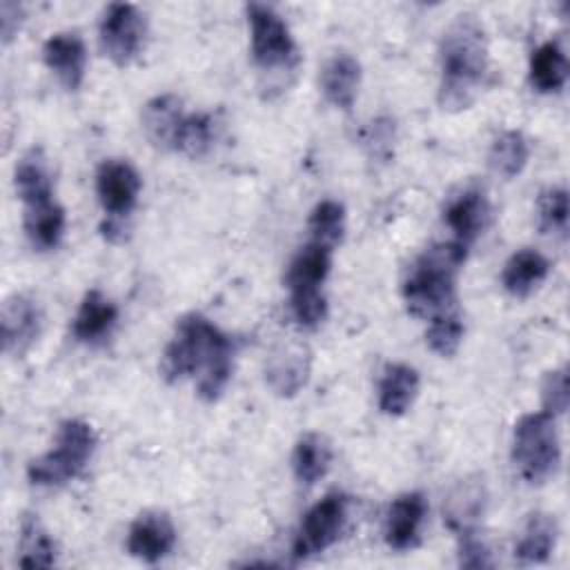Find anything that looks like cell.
Here are the masks:
<instances>
[{
	"mask_svg": "<svg viewBox=\"0 0 570 570\" xmlns=\"http://www.w3.org/2000/svg\"><path fill=\"white\" fill-rule=\"evenodd\" d=\"M232 363V338L205 316L187 314L178 321L176 332L163 352L160 372L167 383L191 376L198 396L216 401L229 383Z\"/></svg>",
	"mask_w": 570,
	"mask_h": 570,
	"instance_id": "1",
	"label": "cell"
},
{
	"mask_svg": "<svg viewBox=\"0 0 570 570\" xmlns=\"http://www.w3.org/2000/svg\"><path fill=\"white\" fill-rule=\"evenodd\" d=\"M439 62L441 109L452 114L468 109L479 98L490 69L488 36L476 16L461 13L450 22L439 45Z\"/></svg>",
	"mask_w": 570,
	"mask_h": 570,
	"instance_id": "2",
	"label": "cell"
},
{
	"mask_svg": "<svg viewBox=\"0 0 570 570\" xmlns=\"http://www.w3.org/2000/svg\"><path fill=\"white\" fill-rule=\"evenodd\" d=\"M468 247L448 240L428 247L414 258L403 278V301L419 318H434L456 303V278L465 263Z\"/></svg>",
	"mask_w": 570,
	"mask_h": 570,
	"instance_id": "3",
	"label": "cell"
},
{
	"mask_svg": "<svg viewBox=\"0 0 570 570\" xmlns=\"http://www.w3.org/2000/svg\"><path fill=\"white\" fill-rule=\"evenodd\" d=\"M252 38V58L267 87L283 89L294 78L301 56L285 20L274 7L263 2H249L245 7Z\"/></svg>",
	"mask_w": 570,
	"mask_h": 570,
	"instance_id": "4",
	"label": "cell"
},
{
	"mask_svg": "<svg viewBox=\"0 0 570 570\" xmlns=\"http://www.w3.org/2000/svg\"><path fill=\"white\" fill-rule=\"evenodd\" d=\"M96 432L82 419H67L60 423L56 445L42 456L33 459L27 468V476L33 485H65L76 479L89 463L96 450Z\"/></svg>",
	"mask_w": 570,
	"mask_h": 570,
	"instance_id": "5",
	"label": "cell"
},
{
	"mask_svg": "<svg viewBox=\"0 0 570 570\" xmlns=\"http://www.w3.org/2000/svg\"><path fill=\"white\" fill-rule=\"evenodd\" d=\"M561 459L554 416L548 412L523 414L514 423L512 463L528 483H543L554 474Z\"/></svg>",
	"mask_w": 570,
	"mask_h": 570,
	"instance_id": "6",
	"label": "cell"
},
{
	"mask_svg": "<svg viewBox=\"0 0 570 570\" xmlns=\"http://www.w3.org/2000/svg\"><path fill=\"white\" fill-rule=\"evenodd\" d=\"M347 503L345 494L330 492L305 512L292 548L296 559L314 557L338 541L347 521Z\"/></svg>",
	"mask_w": 570,
	"mask_h": 570,
	"instance_id": "7",
	"label": "cell"
},
{
	"mask_svg": "<svg viewBox=\"0 0 570 570\" xmlns=\"http://www.w3.org/2000/svg\"><path fill=\"white\" fill-rule=\"evenodd\" d=\"M98 40L114 65H129L145 42V20L140 11L129 2H111L100 18Z\"/></svg>",
	"mask_w": 570,
	"mask_h": 570,
	"instance_id": "8",
	"label": "cell"
},
{
	"mask_svg": "<svg viewBox=\"0 0 570 570\" xmlns=\"http://www.w3.org/2000/svg\"><path fill=\"white\" fill-rule=\"evenodd\" d=\"M96 191L98 200L109 216L107 220L125 223L134 212L140 194V176L131 163L120 158H109L100 163L96 171Z\"/></svg>",
	"mask_w": 570,
	"mask_h": 570,
	"instance_id": "9",
	"label": "cell"
},
{
	"mask_svg": "<svg viewBox=\"0 0 570 570\" xmlns=\"http://www.w3.org/2000/svg\"><path fill=\"white\" fill-rule=\"evenodd\" d=\"M42 312L27 294H13L2 303L0 338L4 354H22L40 334Z\"/></svg>",
	"mask_w": 570,
	"mask_h": 570,
	"instance_id": "10",
	"label": "cell"
},
{
	"mask_svg": "<svg viewBox=\"0 0 570 570\" xmlns=\"http://www.w3.org/2000/svg\"><path fill=\"white\" fill-rule=\"evenodd\" d=\"M176 543V528L165 512L147 510L134 519L127 532V550L131 557L156 563L171 552Z\"/></svg>",
	"mask_w": 570,
	"mask_h": 570,
	"instance_id": "11",
	"label": "cell"
},
{
	"mask_svg": "<svg viewBox=\"0 0 570 570\" xmlns=\"http://www.w3.org/2000/svg\"><path fill=\"white\" fill-rule=\"evenodd\" d=\"M443 218L452 229L454 240L470 247L481 236L490 218V203L485 191L479 187H465L454 198H450Z\"/></svg>",
	"mask_w": 570,
	"mask_h": 570,
	"instance_id": "12",
	"label": "cell"
},
{
	"mask_svg": "<svg viewBox=\"0 0 570 570\" xmlns=\"http://www.w3.org/2000/svg\"><path fill=\"white\" fill-rule=\"evenodd\" d=\"M425 497L421 492L399 494L385 517V541L392 550H412L421 541L425 519Z\"/></svg>",
	"mask_w": 570,
	"mask_h": 570,
	"instance_id": "13",
	"label": "cell"
},
{
	"mask_svg": "<svg viewBox=\"0 0 570 570\" xmlns=\"http://www.w3.org/2000/svg\"><path fill=\"white\" fill-rule=\"evenodd\" d=\"M42 60L56 73L58 82L65 89L76 91L82 85L87 51H85V42L78 33L62 31V33H53L51 38H47V42L42 47Z\"/></svg>",
	"mask_w": 570,
	"mask_h": 570,
	"instance_id": "14",
	"label": "cell"
},
{
	"mask_svg": "<svg viewBox=\"0 0 570 570\" xmlns=\"http://www.w3.org/2000/svg\"><path fill=\"white\" fill-rule=\"evenodd\" d=\"M183 102L174 94L154 96L142 107V129L147 140L158 149H171L176 145L178 129L185 120Z\"/></svg>",
	"mask_w": 570,
	"mask_h": 570,
	"instance_id": "15",
	"label": "cell"
},
{
	"mask_svg": "<svg viewBox=\"0 0 570 570\" xmlns=\"http://www.w3.org/2000/svg\"><path fill=\"white\" fill-rule=\"evenodd\" d=\"M116 321H118V307L100 289H89L82 296L80 307L73 316L71 332L76 341L94 345L105 341L111 334Z\"/></svg>",
	"mask_w": 570,
	"mask_h": 570,
	"instance_id": "16",
	"label": "cell"
},
{
	"mask_svg": "<svg viewBox=\"0 0 570 570\" xmlns=\"http://www.w3.org/2000/svg\"><path fill=\"white\" fill-rule=\"evenodd\" d=\"M361 85V65L352 53H334L321 71V89L327 102L350 111Z\"/></svg>",
	"mask_w": 570,
	"mask_h": 570,
	"instance_id": "17",
	"label": "cell"
},
{
	"mask_svg": "<svg viewBox=\"0 0 570 570\" xmlns=\"http://www.w3.org/2000/svg\"><path fill=\"white\" fill-rule=\"evenodd\" d=\"M548 272H550L548 258L532 247H523L514 252L503 265L501 283L508 294L517 298H525L546 281Z\"/></svg>",
	"mask_w": 570,
	"mask_h": 570,
	"instance_id": "18",
	"label": "cell"
},
{
	"mask_svg": "<svg viewBox=\"0 0 570 570\" xmlns=\"http://www.w3.org/2000/svg\"><path fill=\"white\" fill-rule=\"evenodd\" d=\"M416 392L419 372L405 363H390L379 381V410L387 416H401L410 410Z\"/></svg>",
	"mask_w": 570,
	"mask_h": 570,
	"instance_id": "19",
	"label": "cell"
},
{
	"mask_svg": "<svg viewBox=\"0 0 570 570\" xmlns=\"http://www.w3.org/2000/svg\"><path fill=\"white\" fill-rule=\"evenodd\" d=\"M22 225L33 249H53L65 232V209L53 198L24 205Z\"/></svg>",
	"mask_w": 570,
	"mask_h": 570,
	"instance_id": "20",
	"label": "cell"
},
{
	"mask_svg": "<svg viewBox=\"0 0 570 570\" xmlns=\"http://www.w3.org/2000/svg\"><path fill=\"white\" fill-rule=\"evenodd\" d=\"M13 185L16 194L20 196L22 205L40 203L53 198V183L51 171L45 158V151L40 147L29 149L13 169Z\"/></svg>",
	"mask_w": 570,
	"mask_h": 570,
	"instance_id": "21",
	"label": "cell"
},
{
	"mask_svg": "<svg viewBox=\"0 0 570 570\" xmlns=\"http://www.w3.org/2000/svg\"><path fill=\"white\" fill-rule=\"evenodd\" d=\"M309 372V356L303 352V347H283L281 352H274L265 367V379L269 387L278 396H294L307 381Z\"/></svg>",
	"mask_w": 570,
	"mask_h": 570,
	"instance_id": "22",
	"label": "cell"
},
{
	"mask_svg": "<svg viewBox=\"0 0 570 570\" xmlns=\"http://www.w3.org/2000/svg\"><path fill=\"white\" fill-rule=\"evenodd\" d=\"M332 267V249L309 240L305 247L298 249V254L292 258L287 267V287L289 292L301 289H321L323 281L327 278Z\"/></svg>",
	"mask_w": 570,
	"mask_h": 570,
	"instance_id": "23",
	"label": "cell"
},
{
	"mask_svg": "<svg viewBox=\"0 0 570 570\" xmlns=\"http://www.w3.org/2000/svg\"><path fill=\"white\" fill-rule=\"evenodd\" d=\"M557 534H559V528L552 514H546V512L530 514V519L525 521L523 534L514 548V557L523 566L546 563L557 546Z\"/></svg>",
	"mask_w": 570,
	"mask_h": 570,
	"instance_id": "24",
	"label": "cell"
},
{
	"mask_svg": "<svg viewBox=\"0 0 570 570\" xmlns=\"http://www.w3.org/2000/svg\"><path fill=\"white\" fill-rule=\"evenodd\" d=\"M485 503V488L479 479L461 481L445 501V521L448 525L463 534L474 530L479 517L483 514Z\"/></svg>",
	"mask_w": 570,
	"mask_h": 570,
	"instance_id": "25",
	"label": "cell"
},
{
	"mask_svg": "<svg viewBox=\"0 0 570 570\" xmlns=\"http://www.w3.org/2000/svg\"><path fill=\"white\" fill-rule=\"evenodd\" d=\"M530 85L541 94H554L566 87L568 60L557 42L539 45L530 56Z\"/></svg>",
	"mask_w": 570,
	"mask_h": 570,
	"instance_id": "26",
	"label": "cell"
},
{
	"mask_svg": "<svg viewBox=\"0 0 570 570\" xmlns=\"http://www.w3.org/2000/svg\"><path fill=\"white\" fill-rule=\"evenodd\" d=\"M330 463H332V448L323 434L307 432L296 441L292 452V470L298 483L303 485L316 483L321 476H325V472L330 470Z\"/></svg>",
	"mask_w": 570,
	"mask_h": 570,
	"instance_id": "27",
	"label": "cell"
},
{
	"mask_svg": "<svg viewBox=\"0 0 570 570\" xmlns=\"http://www.w3.org/2000/svg\"><path fill=\"white\" fill-rule=\"evenodd\" d=\"M56 563V541L45 525L27 514L20 523V568H51Z\"/></svg>",
	"mask_w": 570,
	"mask_h": 570,
	"instance_id": "28",
	"label": "cell"
},
{
	"mask_svg": "<svg viewBox=\"0 0 570 570\" xmlns=\"http://www.w3.org/2000/svg\"><path fill=\"white\" fill-rule=\"evenodd\" d=\"M528 156H530V147H528L525 136L521 131L508 129V131L499 134L494 138V142L490 145L488 163H490L492 171L499 174L501 178H514L528 165Z\"/></svg>",
	"mask_w": 570,
	"mask_h": 570,
	"instance_id": "29",
	"label": "cell"
},
{
	"mask_svg": "<svg viewBox=\"0 0 570 570\" xmlns=\"http://www.w3.org/2000/svg\"><path fill=\"white\" fill-rule=\"evenodd\" d=\"M309 240L334 247L345 232V207L338 200H321L309 214Z\"/></svg>",
	"mask_w": 570,
	"mask_h": 570,
	"instance_id": "30",
	"label": "cell"
},
{
	"mask_svg": "<svg viewBox=\"0 0 570 570\" xmlns=\"http://www.w3.org/2000/svg\"><path fill=\"white\" fill-rule=\"evenodd\" d=\"M212 142H214L212 114H187L178 129L174 151H180L189 158H200L209 151Z\"/></svg>",
	"mask_w": 570,
	"mask_h": 570,
	"instance_id": "31",
	"label": "cell"
},
{
	"mask_svg": "<svg viewBox=\"0 0 570 570\" xmlns=\"http://www.w3.org/2000/svg\"><path fill=\"white\" fill-rule=\"evenodd\" d=\"M461 338H463V321H461L456 307L430 318V327L425 332V343L434 354H439L443 358L456 354Z\"/></svg>",
	"mask_w": 570,
	"mask_h": 570,
	"instance_id": "32",
	"label": "cell"
},
{
	"mask_svg": "<svg viewBox=\"0 0 570 570\" xmlns=\"http://www.w3.org/2000/svg\"><path fill=\"white\" fill-rule=\"evenodd\" d=\"M539 229L552 236H566L568 232V191L563 187H550L541 194L539 205Z\"/></svg>",
	"mask_w": 570,
	"mask_h": 570,
	"instance_id": "33",
	"label": "cell"
},
{
	"mask_svg": "<svg viewBox=\"0 0 570 570\" xmlns=\"http://www.w3.org/2000/svg\"><path fill=\"white\" fill-rule=\"evenodd\" d=\"M289 305L294 318L303 327H314L325 318L327 303L321 289H301V292H289Z\"/></svg>",
	"mask_w": 570,
	"mask_h": 570,
	"instance_id": "34",
	"label": "cell"
},
{
	"mask_svg": "<svg viewBox=\"0 0 570 570\" xmlns=\"http://www.w3.org/2000/svg\"><path fill=\"white\" fill-rule=\"evenodd\" d=\"M568 399H570V387H568V372L566 367L552 370L543 376L541 383V405L543 412H548L550 416H559L568 410Z\"/></svg>",
	"mask_w": 570,
	"mask_h": 570,
	"instance_id": "35",
	"label": "cell"
},
{
	"mask_svg": "<svg viewBox=\"0 0 570 570\" xmlns=\"http://www.w3.org/2000/svg\"><path fill=\"white\" fill-rule=\"evenodd\" d=\"M459 563L463 568H490V550L485 543L476 537L474 530L459 534Z\"/></svg>",
	"mask_w": 570,
	"mask_h": 570,
	"instance_id": "36",
	"label": "cell"
},
{
	"mask_svg": "<svg viewBox=\"0 0 570 570\" xmlns=\"http://www.w3.org/2000/svg\"><path fill=\"white\" fill-rule=\"evenodd\" d=\"M365 142H367L372 156L387 158L392 151V142H394V122L390 118H376L374 122H370V127L365 131Z\"/></svg>",
	"mask_w": 570,
	"mask_h": 570,
	"instance_id": "37",
	"label": "cell"
},
{
	"mask_svg": "<svg viewBox=\"0 0 570 570\" xmlns=\"http://www.w3.org/2000/svg\"><path fill=\"white\" fill-rule=\"evenodd\" d=\"M20 22H22V4L7 2V0L0 2V33H2L4 45L13 38Z\"/></svg>",
	"mask_w": 570,
	"mask_h": 570,
	"instance_id": "38",
	"label": "cell"
}]
</instances>
